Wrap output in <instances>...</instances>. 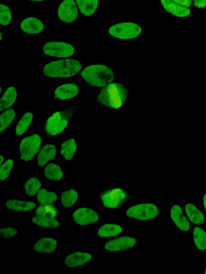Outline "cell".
<instances>
[{
    "label": "cell",
    "mask_w": 206,
    "mask_h": 274,
    "mask_svg": "<svg viewBox=\"0 0 206 274\" xmlns=\"http://www.w3.org/2000/svg\"><path fill=\"white\" fill-rule=\"evenodd\" d=\"M34 115L31 112L26 113L19 122L17 128L16 134L21 136L27 131L33 120Z\"/></svg>",
    "instance_id": "obj_30"
},
{
    "label": "cell",
    "mask_w": 206,
    "mask_h": 274,
    "mask_svg": "<svg viewBox=\"0 0 206 274\" xmlns=\"http://www.w3.org/2000/svg\"><path fill=\"white\" fill-rule=\"evenodd\" d=\"M81 75L83 80L93 87L103 88L114 80L113 70L103 65H93L84 69Z\"/></svg>",
    "instance_id": "obj_3"
},
{
    "label": "cell",
    "mask_w": 206,
    "mask_h": 274,
    "mask_svg": "<svg viewBox=\"0 0 206 274\" xmlns=\"http://www.w3.org/2000/svg\"><path fill=\"white\" fill-rule=\"evenodd\" d=\"M44 175L50 181H59L64 177V172L56 164L50 163L45 167Z\"/></svg>",
    "instance_id": "obj_26"
},
{
    "label": "cell",
    "mask_w": 206,
    "mask_h": 274,
    "mask_svg": "<svg viewBox=\"0 0 206 274\" xmlns=\"http://www.w3.org/2000/svg\"><path fill=\"white\" fill-rule=\"evenodd\" d=\"M79 10L85 17L94 15L97 10L99 0H76Z\"/></svg>",
    "instance_id": "obj_21"
},
{
    "label": "cell",
    "mask_w": 206,
    "mask_h": 274,
    "mask_svg": "<svg viewBox=\"0 0 206 274\" xmlns=\"http://www.w3.org/2000/svg\"><path fill=\"white\" fill-rule=\"evenodd\" d=\"M203 205L206 212V193L203 196Z\"/></svg>",
    "instance_id": "obj_40"
},
{
    "label": "cell",
    "mask_w": 206,
    "mask_h": 274,
    "mask_svg": "<svg viewBox=\"0 0 206 274\" xmlns=\"http://www.w3.org/2000/svg\"><path fill=\"white\" fill-rule=\"evenodd\" d=\"M82 68L78 60L64 59L49 63L44 66L43 73L51 78H69L78 74Z\"/></svg>",
    "instance_id": "obj_2"
},
{
    "label": "cell",
    "mask_w": 206,
    "mask_h": 274,
    "mask_svg": "<svg viewBox=\"0 0 206 274\" xmlns=\"http://www.w3.org/2000/svg\"><path fill=\"white\" fill-rule=\"evenodd\" d=\"M76 110L77 107L73 105L52 114L45 124L44 130L46 137H52L62 133L73 118Z\"/></svg>",
    "instance_id": "obj_4"
},
{
    "label": "cell",
    "mask_w": 206,
    "mask_h": 274,
    "mask_svg": "<svg viewBox=\"0 0 206 274\" xmlns=\"http://www.w3.org/2000/svg\"><path fill=\"white\" fill-rule=\"evenodd\" d=\"M204 273L206 274V268H205V269Z\"/></svg>",
    "instance_id": "obj_45"
},
{
    "label": "cell",
    "mask_w": 206,
    "mask_h": 274,
    "mask_svg": "<svg viewBox=\"0 0 206 274\" xmlns=\"http://www.w3.org/2000/svg\"><path fill=\"white\" fill-rule=\"evenodd\" d=\"M79 199V193L75 190L64 191L61 195L62 205L66 208L73 206Z\"/></svg>",
    "instance_id": "obj_28"
},
{
    "label": "cell",
    "mask_w": 206,
    "mask_h": 274,
    "mask_svg": "<svg viewBox=\"0 0 206 274\" xmlns=\"http://www.w3.org/2000/svg\"><path fill=\"white\" fill-rule=\"evenodd\" d=\"M185 212L189 220L193 224L201 225L204 222L205 218L203 213L193 203H187L185 206Z\"/></svg>",
    "instance_id": "obj_22"
},
{
    "label": "cell",
    "mask_w": 206,
    "mask_h": 274,
    "mask_svg": "<svg viewBox=\"0 0 206 274\" xmlns=\"http://www.w3.org/2000/svg\"><path fill=\"white\" fill-rule=\"evenodd\" d=\"M42 186V183L37 177L28 180L25 185L26 194L29 197H33L39 191Z\"/></svg>",
    "instance_id": "obj_32"
},
{
    "label": "cell",
    "mask_w": 206,
    "mask_h": 274,
    "mask_svg": "<svg viewBox=\"0 0 206 274\" xmlns=\"http://www.w3.org/2000/svg\"><path fill=\"white\" fill-rule=\"evenodd\" d=\"M12 20V13L10 8L1 4L0 8V24L3 26L9 25Z\"/></svg>",
    "instance_id": "obj_35"
},
{
    "label": "cell",
    "mask_w": 206,
    "mask_h": 274,
    "mask_svg": "<svg viewBox=\"0 0 206 274\" xmlns=\"http://www.w3.org/2000/svg\"><path fill=\"white\" fill-rule=\"evenodd\" d=\"M6 206L8 209L15 212H28L34 209L37 205L31 201L11 199L6 201Z\"/></svg>",
    "instance_id": "obj_20"
},
{
    "label": "cell",
    "mask_w": 206,
    "mask_h": 274,
    "mask_svg": "<svg viewBox=\"0 0 206 274\" xmlns=\"http://www.w3.org/2000/svg\"><path fill=\"white\" fill-rule=\"evenodd\" d=\"M78 10L77 4L74 0H64L58 7V18L61 21L70 24L78 18Z\"/></svg>",
    "instance_id": "obj_10"
},
{
    "label": "cell",
    "mask_w": 206,
    "mask_h": 274,
    "mask_svg": "<svg viewBox=\"0 0 206 274\" xmlns=\"http://www.w3.org/2000/svg\"><path fill=\"white\" fill-rule=\"evenodd\" d=\"M73 220L78 225L85 226L97 222L100 217L94 210L83 207L75 211L73 214Z\"/></svg>",
    "instance_id": "obj_11"
},
{
    "label": "cell",
    "mask_w": 206,
    "mask_h": 274,
    "mask_svg": "<svg viewBox=\"0 0 206 274\" xmlns=\"http://www.w3.org/2000/svg\"><path fill=\"white\" fill-rule=\"evenodd\" d=\"M172 1L187 8L189 7L192 5L191 0H172Z\"/></svg>",
    "instance_id": "obj_38"
},
{
    "label": "cell",
    "mask_w": 206,
    "mask_h": 274,
    "mask_svg": "<svg viewBox=\"0 0 206 274\" xmlns=\"http://www.w3.org/2000/svg\"><path fill=\"white\" fill-rule=\"evenodd\" d=\"M18 92L16 89L11 87L6 91L0 101L1 111L9 109L13 105L17 99Z\"/></svg>",
    "instance_id": "obj_23"
},
{
    "label": "cell",
    "mask_w": 206,
    "mask_h": 274,
    "mask_svg": "<svg viewBox=\"0 0 206 274\" xmlns=\"http://www.w3.org/2000/svg\"><path fill=\"white\" fill-rule=\"evenodd\" d=\"M58 244V241L52 238H43L38 240L34 248L37 253L50 254L54 252Z\"/></svg>",
    "instance_id": "obj_18"
},
{
    "label": "cell",
    "mask_w": 206,
    "mask_h": 274,
    "mask_svg": "<svg viewBox=\"0 0 206 274\" xmlns=\"http://www.w3.org/2000/svg\"><path fill=\"white\" fill-rule=\"evenodd\" d=\"M57 148L55 145L52 144L44 145L38 156V165L41 167L45 166L55 158Z\"/></svg>",
    "instance_id": "obj_19"
},
{
    "label": "cell",
    "mask_w": 206,
    "mask_h": 274,
    "mask_svg": "<svg viewBox=\"0 0 206 274\" xmlns=\"http://www.w3.org/2000/svg\"><path fill=\"white\" fill-rule=\"evenodd\" d=\"M170 213L172 221L179 229L185 232L189 230L190 223L179 205L173 206Z\"/></svg>",
    "instance_id": "obj_14"
},
{
    "label": "cell",
    "mask_w": 206,
    "mask_h": 274,
    "mask_svg": "<svg viewBox=\"0 0 206 274\" xmlns=\"http://www.w3.org/2000/svg\"><path fill=\"white\" fill-rule=\"evenodd\" d=\"M42 143V137L38 134H34L23 139L20 145L21 159L25 162L33 160L39 152Z\"/></svg>",
    "instance_id": "obj_7"
},
{
    "label": "cell",
    "mask_w": 206,
    "mask_h": 274,
    "mask_svg": "<svg viewBox=\"0 0 206 274\" xmlns=\"http://www.w3.org/2000/svg\"><path fill=\"white\" fill-rule=\"evenodd\" d=\"M128 96V89L124 85L112 82L99 93L96 101L107 108L117 109L124 105Z\"/></svg>",
    "instance_id": "obj_1"
},
{
    "label": "cell",
    "mask_w": 206,
    "mask_h": 274,
    "mask_svg": "<svg viewBox=\"0 0 206 274\" xmlns=\"http://www.w3.org/2000/svg\"><path fill=\"white\" fill-rule=\"evenodd\" d=\"M23 32L28 35H38L44 29L43 23L35 17H28L23 20L20 25Z\"/></svg>",
    "instance_id": "obj_13"
},
{
    "label": "cell",
    "mask_w": 206,
    "mask_h": 274,
    "mask_svg": "<svg viewBox=\"0 0 206 274\" xmlns=\"http://www.w3.org/2000/svg\"><path fill=\"white\" fill-rule=\"evenodd\" d=\"M141 27L131 22L118 23L111 26L109 30V35L121 40L132 39L139 37L141 33Z\"/></svg>",
    "instance_id": "obj_6"
},
{
    "label": "cell",
    "mask_w": 206,
    "mask_h": 274,
    "mask_svg": "<svg viewBox=\"0 0 206 274\" xmlns=\"http://www.w3.org/2000/svg\"><path fill=\"white\" fill-rule=\"evenodd\" d=\"M76 150H77V145H76V141L72 138L65 141L62 144L60 152L66 160L71 161L74 157Z\"/></svg>",
    "instance_id": "obj_24"
},
{
    "label": "cell",
    "mask_w": 206,
    "mask_h": 274,
    "mask_svg": "<svg viewBox=\"0 0 206 274\" xmlns=\"http://www.w3.org/2000/svg\"><path fill=\"white\" fill-rule=\"evenodd\" d=\"M28 1H31L34 2H44L45 0H28Z\"/></svg>",
    "instance_id": "obj_41"
},
{
    "label": "cell",
    "mask_w": 206,
    "mask_h": 274,
    "mask_svg": "<svg viewBox=\"0 0 206 274\" xmlns=\"http://www.w3.org/2000/svg\"><path fill=\"white\" fill-rule=\"evenodd\" d=\"M193 239L198 249H206V232L200 227L196 226L193 230Z\"/></svg>",
    "instance_id": "obj_31"
},
{
    "label": "cell",
    "mask_w": 206,
    "mask_h": 274,
    "mask_svg": "<svg viewBox=\"0 0 206 274\" xmlns=\"http://www.w3.org/2000/svg\"><path fill=\"white\" fill-rule=\"evenodd\" d=\"M18 230L13 227H7L0 230L2 239H9L13 237L18 234Z\"/></svg>",
    "instance_id": "obj_37"
},
{
    "label": "cell",
    "mask_w": 206,
    "mask_h": 274,
    "mask_svg": "<svg viewBox=\"0 0 206 274\" xmlns=\"http://www.w3.org/2000/svg\"><path fill=\"white\" fill-rule=\"evenodd\" d=\"M37 200L41 205L52 204L57 201L58 195L55 192H50L43 189L38 193Z\"/></svg>",
    "instance_id": "obj_29"
},
{
    "label": "cell",
    "mask_w": 206,
    "mask_h": 274,
    "mask_svg": "<svg viewBox=\"0 0 206 274\" xmlns=\"http://www.w3.org/2000/svg\"><path fill=\"white\" fill-rule=\"evenodd\" d=\"M0 36H1V42L3 41V34L2 33H0Z\"/></svg>",
    "instance_id": "obj_43"
},
{
    "label": "cell",
    "mask_w": 206,
    "mask_h": 274,
    "mask_svg": "<svg viewBox=\"0 0 206 274\" xmlns=\"http://www.w3.org/2000/svg\"><path fill=\"white\" fill-rule=\"evenodd\" d=\"M136 244V240L134 237H120L106 242L105 248L110 252L123 251L134 247Z\"/></svg>",
    "instance_id": "obj_12"
},
{
    "label": "cell",
    "mask_w": 206,
    "mask_h": 274,
    "mask_svg": "<svg viewBox=\"0 0 206 274\" xmlns=\"http://www.w3.org/2000/svg\"><path fill=\"white\" fill-rule=\"evenodd\" d=\"M14 165V161L11 159L7 160L2 164L1 168H0V179L1 181H4L9 177Z\"/></svg>",
    "instance_id": "obj_36"
},
{
    "label": "cell",
    "mask_w": 206,
    "mask_h": 274,
    "mask_svg": "<svg viewBox=\"0 0 206 274\" xmlns=\"http://www.w3.org/2000/svg\"><path fill=\"white\" fill-rule=\"evenodd\" d=\"M194 5L198 9H205L206 8V0H193Z\"/></svg>",
    "instance_id": "obj_39"
},
{
    "label": "cell",
    "mask_w": 206,
    "mask_h": 274,
    "mask_svg": "<svg viewBox=\"0 0 206 274\" xmlns=\"http://www.w3.org/2000/svg\"><path fill=\"white\" fill-rule=\"evenodd\" d=\"M162 6L169 13L178 18H186L190 14L188 8L175 3L172 0H161Z\"/></svg>",
    "instance_id": "obj_16"
},
{
    "label": "cell",
    "mask_w": 206,
    "mask_h": 274,
    "mask_svg": "<svg viewBox=\"0 0 206 274\" xmlns=\"http://www.w3.org/2000/svg\"><path fill=\"white\" fill-rule=\"evenodd\" d=\"M0 158H1V162H0V164H2L4 161V156L1 155V156H0Z\"/></svg>",
    "instance_id": "obj_42"
},
{
    "label": "cell",
    "mask_w": 206,
    "mask_h": 274,
    "mask_svg": "<svg viewBox=\"0 0 206 274\" xmlns=\"http://www.w3.org/2000/svg\"><path fill=\"white\" fill-rule=\"evenodd\" d=\"M97 197L104 207L118 208L131 200L133 195L120 188H113L99 193Z\"/></svg>",
    "instance_id": "obj_5"
},
{
    "label": "cell",
    "mask_w": 206,
    "mask_h": 274,
    "mask_svg": "<svg viewBox=\"0 0 206 274\" xmlns=\"http://www.w3.org/2000/svg\"><path fill=\"white\" fill-rule=\"evenodd\" d=\"M159 209L152 203H142L129 207L126 215L129 218H135L141 221L152 220L158 216Z\"/></svg>",
    "instance_id": "obj_8"
},
{
    "label": "cell",
    "mask_w": 206,
    "mask_h": 274,
    "mask_svg": "<svg viewBox=\"0 0 206 274\" xmlns=\"http://www.w3.org/2000/svg\"><path fill=\"white\" fill-rule=\"evenodd\" d=\"M79 87L74 84H67L61 86L56 90L55 98L59 100L71 99L78 95Z\"/></svg>",
    "instance_id": "obj_17"
},
{
    "label": "cell",
    "mask_w": 206,
    "mask_h": 274,
    "mask_svg": "<svg viewBox=\"0 0 206 274\" xmlns=\"http://www.w3.org/2000/svg\"><path fill=\"white\" fill-rule=\"evenodd\" d=\"M43 51L47 56L58 58H69L75 53L74 47L65 42H48L43 46Z\"/></svg>",
    "instance_id": "obj_9"
},
{
    "label": "cell",
    "mask_w": 206,
    "mask_h": 274,
    "mask_svg": "<svg viewBox=\"0 0 206 274\" xmlns=\"http://www.w3.org/2000/svg\"><path fill=\"white\" fill-rule=\"evenodd\" d=\"M122 232L121 226L115 224H106L98 230V236L102 238H108L119 235Z\"/></svg>",
    "instance_id": "obj_25"
},
{
    "label": "cell",
    "mask_w": 206,
    "mask_h": 274,
    "mask_svg": "<svg viewBox=\"0 0 206 274\" xmlns=\"http://www.w3.org/2000/svg\"><path fill=\"white\" fill-rule=\"evenodd\" d=\"M15 112L14 109H9L2 114L0 117V131L2 133L9 128L15 118Z\"/></svg>",
    "instance_id": "obj_33"
},
{
    "label": "cell",
    "mask_w": 206,
    "mask_h": 274,
    "mask_svg": "<svg viewBox=\"0 0 206 274\" xmlns=\"http://www.w3.org/2000/svg\"><path fill=\"white\" fill-rule=\"evenodd\" d=\"M0 89H1V93H2V87H1V88H0Z\"/></svg>",
    "instance_id": "obj_44"
},
{
    "label": "cell",
    "mask_w": 206,
    "mask_h": 274,
    "mask_svg": "<svg viewBox=\"0 0 206 274\" xmlns=\"http://www.w3.org/2000/svg\"><path fill=\"white\" fill-rule=\"evenodd\" d=\"M92 259V255L88 253L75 252L68 255L65 264L68 267L75 268L88 263Z\"/></svg>",
    "instance_id": "obj_15"
},
{
    "label": "cell",
    "mask_w": 206,
    "mask_h": 274,
    "mask_svg": "<svg viewBox=\"0 0 206 274\" xmlns=\"http://www.w3.org/2000/svg\"><path fill=\"white\" fill-rule=\"evenodd\" d=\"M33 222L40 226L47 228H56L60 226V222L55 218L36 216L32 218Z\"/></svg>",
    "instance_id": "obj_27"
},
{
    "label": "cell",
    "mask_w": 206,
    "mask_h": 274,
    "mask_svg": "<svg viewBox=\"0 0 206 274\" xmlns=\"http://www.w3.org/2000/svg\"><path fill=\"white\" fill-rule=\"evenodd\" d=\"M37 216L56 218L58 215V209L54 205H42L36 211Z\"/></svg>",
    "instance_id": "obj_34"
}]
</instances>
